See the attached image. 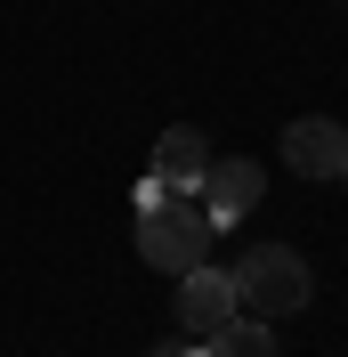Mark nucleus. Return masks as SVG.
<instances>
[{
  "label": "nucleus",
  "mask_w": 348,
  "mask_h": 357,
  "mask_svg": "<svg viewBox=\"0 0 348 357\" xmlns=\"http://www.w3.org/2000/svg\"><path fill=\"white\" fill-rule=\"evenodd\" d=\"M219 244L211 211H203V195H162L154 211H138V260L146 268H171V276H187V268H203Z\"/></svg>",
  "instance_id": "nucleus-1"
},
{
  "label": "nucleus",
  "mask_w": 348,
  "mask_h": 357,
  "mask_svg": "<svg viewBox=\"0 0 348 357\" xmlns=\"http://www.w3.org/2000/svg\"><path fill=\"white\" fill-rule=\"evenodd\" d=\"M316 301V276H308V260L292 244H260V252H243L235 268V309L243 317H292Z\"/></svg>",
  "instance_id": "nucleus-2"
},
{
  "label": "nucleus",
  "mask_w": 348,
  "mask_h": 357,
  "mask_svg": "<svg viewBox=\"0 0 348 357\" xmlns=\"http://www.w3.org/2000/svg\"><path fill=\"white\" fill-rule=\"evenodd\" d=\"M203 211H211V227H235L243 211H260V195H267V178H260V162H243V155H211V171H203Z\"/></svg>",
  "instance_id": "nucleus-3"
},
{
  "label": "nucleus",
  "mask_w": 348,
  "mask_h": 357,
  "mask_svg": "<svg viewBox=\"0 0 348 357\" xmlns=\"http://www.w3.org/2000/svg\"><path fill=\"white\" fill-rule=\"evenodd\" d=\"M283 162L300 178H340L348 171V130L332 122V114H300L292 130H283Z\"/></svg>",
  "instance_id": "nucleus-4"
},
{
  "label": "nucleus",
  "mask_w": 348,
  "mask_h": 357,
  "mask_svg": "<svg viewBox=\"0 0 348 357\" xmlns=\"http://www.w3.org/2000/svg\"><path fill=\"white\" fill-rule=\"evenodd\" d=\"M227 317H243V309H235V276H219L211 260L187 268V276H178V325H187L195 341H211Z\"/></svg>",
  "instance_id": "nucleus-5"
},
{
  "label": "nucleus",
  "mask_w": 348,
  "mask_h": 357,
  "mask_svg": "<svg viewBox=\"0 0 348 357\" xmlns=\"http://www.w3.org/2000/svg\"><path fill=\"white\" fill-rule=\"evenodd\" d=\"M203 171H211V138H203L195 122H171V130L154 138V178H162L171 195H195Z\"/></svg>",
  "instance_id": "nucleus-6"
},
{
  "label": "nucleus",
  "mask_w": 348,
  "mask_h": 357,
  "mask_svg": "<svg viewBox=\"0 0 348 357\" xmlns=\"http://www.w3.org/2000/svg\"><path fill=\"white\" fill-rule=\"evenodd\" d=\"M211 357H276V333H267V317H227L211 333Z\"/></svg>",
  "instance_id": "nucleus-7"
},
{
  "label": "nucleus",
  "mask_w": 348,
  "mask_h": 357,
  "mask_svg": "<svg viewBox=\"0 0 348 357\" xmlns=\"http://www.w3.org/2000/svg\"><path fill=\"white\" fill-rule=\"evenodd\" d=\"M154 357H195V349H187V341H162V349H154Z\"/></svg>",
  "instance_id": "nucleus-8"
},
{
  "label": "nucleus",
  "mask_w": 348,
  "mask_h": 357,
  "mask_svg": "<svg viewBox=\"0 0 348 357\" xmlns=\"http://www.w3.org/2000/svg\"><path fill=\"white\" fill-rule=\"evenodd\" d=\"M340 178H348V171H340Z\"/></svg>",
  "instance_id": "nucleus-9"
}]
</instances>
